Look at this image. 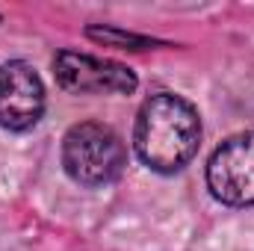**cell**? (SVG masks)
<instances>
[{
  "label": "cell",
  "instance_id": "6da1fadb",
  "mask_svg": "<svg viewBox=\"0 0 254 251\" xmlns=\"http://www.w3.org/2000/svg\"><path fill=\"white\" fill-rule=\"evenodd\" d=\"M198 145L201 119L187 98L160 92L139 107L133 127V148L148 169L160 175H175L198 154Z\"/></svg>",
  "mask_w": 254,
  "mask_h": 251
},
{
  "label": "cell",
  "instance_id": "7a4b0ae2",
  "mask_svg": "<svg viewBox=\"0 0 254 251\" xmlns=\"http://www.w3.org/2000/svg\"><path fill=\"white\" fill-rule=\"evenodd\" d=\"M65 175L80 187H107L122 178L127 166V151L122 136L107 125L80 122L63 139Z\"/></svg>",
  "mask_w": 254,
  "mask_h": 251
},
{
  "label": "cell",
  "instance_id": "3957f363",
  "mask_svg": "<svg viewBox=\"0 0 254 251\" xmlns=\"http://www.w3.org/2000/svg\"><path fill=\"white\" fill-rule=\"evenodd\" d=\"M207 189L228 207L254 204V130L225 139L207 163Z\"/></svg>",
  "mask_w": 254,
  "mask_h": 251
},
{
  "label": "cell",
  "instance_id": "277c9868",
  "mask_svg": "<svg viewBox=\"0 0 254 251\" xmlns=\"http://www.w3.org/2000/svg\"><path fill=\"white\" fill-rule=\"evenodd\" d=\"M54 77L71 95H130L139 86L127 65L77 51H60L54 57Z\"/></svg>",
  "mask_w": 254,
  "mask_h": 251
},
{
  "label": "cell",
  "instance_id": "5b68a950",
  "mask_svg": "<svg viewBox=\"0 0 254 251\" xmlns=\"http://www.w3.org/2000/svg\"><path fill=\"white\" fill-rule=\"evenodd\" d=\"M45 113V86L36 68L24 60H9L0 65V127L30 130Z\"/></svg>",
  "mask_w": 254,
  "mask_h": 251
},
{
  "label": "cell",
  "instance_id": "8992f818",
  "mask_svg": "<svg viewBox=\"0 0 254 251\" xmlns=\"http://www.w3.org/2000/svg\"><path fill=\"white\" fill-rule=\"evenodd\" d=\"M89 36L104 42V45H119V48H127V51H145L151 48L154 42L151 39H142V36H130V33H119V30H98V27H89Z\"/></svg>",
  "mask_w": 254,
  "mask_h": 251
}]
</instances>
